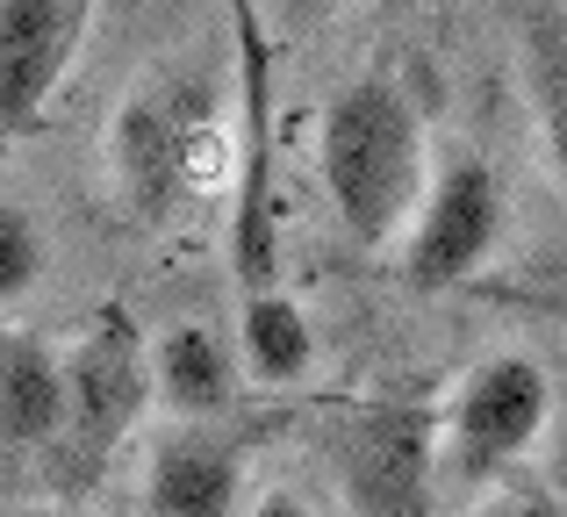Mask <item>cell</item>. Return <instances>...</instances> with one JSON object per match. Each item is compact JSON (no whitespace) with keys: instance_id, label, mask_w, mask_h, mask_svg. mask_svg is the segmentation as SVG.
<instances>
[{"instance_id":"cell-1","label":"cell","mask_w":567,"mask_h":517,"mask_svg":"<svg viewBox=\"0 0 567 517\" xmlns=\"http://www.w3.org/2000/svg\"><path fill=\"white\" fill-rule=\"evenodd\" d=\"M317 173L331 216L346 224L352 245H388L424 201V123L410 94L388 72H367L323 108L317 130Z\"/></svg>"},{"instance_id":"cell-2","label":"cell","mask_w":567,"mask_h":517,"mask_svg":"<svg viewBox=\"0 0 567 517\" xmlns=\"http://www.w3.org/2000/svg\"><path fill=\"white\" fill-rule=\"evenodd\" d=\"M152 395H158V352L144 345L137 317L123 302L94 309L86 338L65 352V432L51 446V475L65 489H86L115 461V446L137 432Z\"/></svg>"},{"instance_id":"cell-3","label":"cell","mask_w":567,"mask_h":517,"mask_svg":"<svg viewBox=\"0 0 567 517\" xmlns=\"http://www.w3.org/2000/svg\"><path fill=\"white\" fill-rule=\"evenodd\" d=\"M352 517H431L439 417L424 403H346L323 432Z\"/></svg>"},{"instance_id":"cell-4","label":"cell","mask_w":567,"mask_h":517,"mask_svg":"<svg viewBox=\"0 0 567 517\" xmlns=\"http://www.w3.org/2000/svg\"><path fill=\"white\" fill-rule=\"evenodd\" d=\"M546 410H554V389H546L539 360H525V352L482 360L467 381H460L453 417H445V461H453V482H467V489L503 482L532 453Z\"/></svg>"},{"instance_id":"cell-5","label":"cell","mask_w":567,"mask_h":517,"mask_svg":"<svg viewBox=\"0 0 567 517\" xmlns=\"http://www.w3.org/2000/svg\"><path fill=\"white\" fill-rule=\"evenodd\" d=\"M237 29V94H245V180H237V224H230V259L237 280L274 288L280 259V224H274V37L259 22V0H230Z\"/></svg>"},{"instance_id":"cell-6","label":"cell","mask_w":567,"mask_h":517,"mask_svg":"<svg viewBox=\"0 0 567 517\" xmlns=\"http://www.w3.org/2000/svg\"><path fill=\"white\" fill-rule=\"evenodd\" d=\"M503 238V180L482 158H453L439 180L424 187L410 216V245H402V280L410 288H453L496 252Z\"/></svg>"},{"instance_id":"cell-7","label":"cell","mask_w":567,"mask_h":517,"mask_svg":"<svg viewBox=\"0 0 567 517\" xmlns=\"http://www.w3.org/2000/svg\"><path fill=\"white\" fill-rule=\"evenodd\" d=\"M94 0H0V137L43 123L51 94L80 58Z\"/></svg>"},{"instance_id":"cell-8","label":"cell","mask_w":567,"mask_h":517,"mask_svg":"<svg viewBox=\"0 0 567 517\" xmlns=\"http://www.w3.org/2000/svg\"><path fill=\"white\" fill-rule=\"evenodd\" d=\"M245 453L216 432H166L144 461V517H237Z\"/></svg>"},{"instance_id":"cell-9","label":"cell","mask_w":567,"mask_h":517,"mask_svg":"<svg viewBox=\"0 0 567 517\" xmlns=\"http://www.w3.org/2000/svg\"><path fill=\"white\" fill-rule=\"evenodd\" d=\"M65 432V352L0 331V453H51Z\"/></svg>"},{"instance_id":"cell-10","label":"cell","mask_w":567,"mask_h":517,"mask_svg":"<svg viewBox=\"0 0 567 517\" xmlns=\"http://www.w3.org/2000/svg\"><path fill=\"white\" fill-rule=\"evenodd\" d=\"M237 352L223 345L208 323H173L158 338V395H166L173 417H223L237 403Z\"/></svg>"},{"instance_id":"cell-11","label":"cell","mask_w":567,"mask_h":517,"mask_svg":"<svg viewBox=\"0 0 567 517\" xmlns=\"http://www.w3.org/2000/svg\"><path fill=\"white\" fill-rule=\"evenodd\" d=\"M181 123H173V108L158 94H137L123 108V123H115V173H123L130 201H137L144 216H166L173 195H181Z\"/></svg>"},{"instance_id":"cell-12","label":"cell","mask_w":567,"mask_h":517,"mask_svg":"<svg viewBox=\"0 0 567 517\" xmlns=\"http://www.w3.org/2000/svg\"><path fill=\"white\" fill-rule=\"evenodd\" d=\"M517 58H525V94H532V123L546 137L560 187H567V14L554 0H532L517 22Z\"/></svg>"},{"instance_id":"cell-13","label":"cell","mask_w":567,"mask_h":517,"mask_svg":"<svg viewBox=\"0 0 567 517\" xmlns=\"http://www.w3.org/2000/svg\"><path fill=\"white\" fill-rule=\"evenodd\" d=\"M237 360H245V374L266 381V389L302 381L309 360H317V331H309L302 302H288L280 288H251L245 309H237Z\"/></svg>"},{"instance_id":"cell-14","label":"cell","mask_w":567,"mask_h":517,"mask_svg":"<svg viewBox=\"0 0 567 517\" xmlns=\"http://www.w3.org/2000/svg\"><path fill=\"white\" fill-rule=\"evenodd\" d=\"M37 280H43V230L14 201H0V309L22 302Z\"/></svg>"},{"instance_id":"cell-15","label":"cell","mask_w":567,"mask_h":517,"mask_svg":"<svg viewBox=\"0 0 567 517\" xmlns=\"http://www.w3.org/2000/svg\"><path fill=\"white\" fill-rule=\"evenodd\" d=\"M488 517H560V504L546 489H503L496 504H488Z\"/></svg>"},{"instance_id":"cell-16","label":"cell","mask_w":567,"mask_h":517,"mask_svg":"<svg viewBox=\"0 0 567 517\" xmlns=\"http://www.w3.org/2000/svg\"><path fill=\"white\" fill-rule=\"evenodd\" d=\"M331 8H338V0H274L280 29H317V22H323Z\"/></svg>"},{"instance_id":"cell-17","label":"cell","mask_w":567,"mask_h":517,"mask_svg":"<svg viewBox=\"0 0 567 517\" xmlns=\"http://www.w3.org/2000/svg\"><path fill=\"white\" fill-rule=\"evenodd\" d=\"M245 517H309V510H302V496H288V489H274V496H259V504H251Z\"/></svg>"},{"instance_id":"cell-18","label":"cell","mask_w":567,"mask_h":517,"mask_svg":"<svg viewBox=\"0 0 567 517\" xmlns=\"http://www.w3.org/2000/svg\"><path fill=\"white\" fill-rule=\"evenodd\" d=\"M0 517H72V510H0Z\"/></svg>"}]
</instances>
